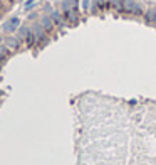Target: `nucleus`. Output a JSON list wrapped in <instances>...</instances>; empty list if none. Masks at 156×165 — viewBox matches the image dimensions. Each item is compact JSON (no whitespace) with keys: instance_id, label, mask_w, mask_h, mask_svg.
I'll return each mask as SVG.
<instances>
[{"instance_id":"obj_1","label":"nucleus","mask_w":156,"mask_h":165,"mask_svg":"<svg viewBox=\"0 0 156 165\" xmlns=\"http://www.w3.org/2000/svg\"><path fill=\"white\" fill-rule=\"evenodd\" d=\"M19 26H20V20H19L17 17H12V19H10V20L4 26V29H5V32H13V30L19 29Z\"/></svg>"},{"instance_id":"obj_2","label":"nucleus","mask_w":156,"mask_h":165,"mask_svg":"<svg viewBox=\"0 0 156 165\" xmlns=\"http://www.w3.org/2000/svg\"><path fill=\"white\" fill-rule=\"evenodd\" d=\"M51 17H52V20H54L55 26H59V27H62L64 24H67V22H66V19H64V15L60 12H57V10L51 14Z\"/></svg>"},{"instance_id":"obj_3","label":"nucleus","mask_w":156,"mask_h":165,"mask_svg":"<svg viewBox=\"0 0 156 165\" xmlns=\"http://www.w3.org/2000/svg\"><path fill=\"white\" fill-rule=\"evenodd\" d=\"M40 24H42V27L44 29H46V32H49V30H52V27L55 26L54 24V20H52V17H42V22H40Z\"/></svg>"},{"instance_id":"obj_4","label":"nucleus","mask_w":156,"mask_h":165,"mask_svg":"<svg viewBox=\"0 0 156 165\" xmlns=\"http://www.w3.org/2000/svg\"><path fill=\"white\" fill-rule=\"evenodd\" d=\"M19 44H20V39H17V37H9L7 39V49H17Z\"/></svg>"},{"instance_id":"obj_5","label":"nucleus","mask_w":156,"mask_h":165,"mask_svg":"<svg viewBox=\"0 0 156 165\" xmlns=\"http://www.w3.org/2000/svg\"><path fill=\"white\" fill-rule=\"evenodd\" d=\"M82 5H84V10L89 9V0H82Z\"/></svg>"}]
</instances>
